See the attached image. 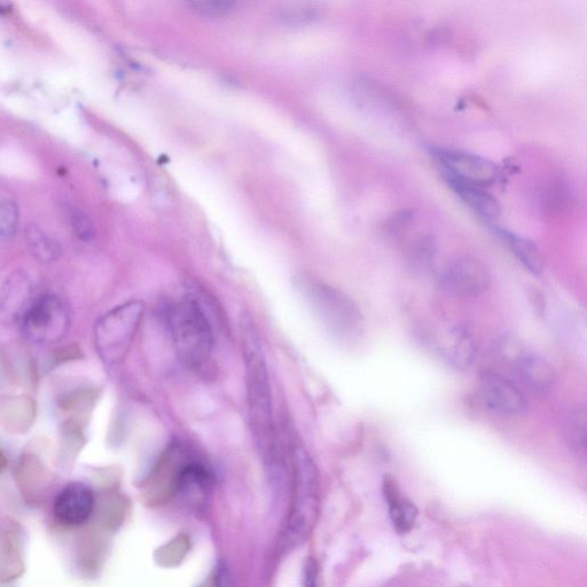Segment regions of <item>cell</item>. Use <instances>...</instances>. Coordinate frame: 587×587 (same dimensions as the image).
Wrapping results in <instances>:
<instances>
[{
  "mask_svg": "<svg viewBox=\"0 0 587 587\" xmlns=\"http://www.w3.org/2000/svg\"><path fill=\"white\" fill-rule=\"evenodd\" d=\"M70 310L62 297L48 294L30 303L19 319L21 331L35 343H56L65 338L70 327Z\"/></svg>",
  "mask_w": 587,
  "mask_h": 587,
  "instance_id": "5",
  "label": "cell"
},
{
  "mask_svg": "<svg viewBox=\"0 0 587 587\" xmlns=\"http://www.w3.org/2000/svg\"><path fill=\"white\" fill-rule=\"evenodd\" d=\"M20 213L17 203L0 198V238H12L19 228Z\"/></svg>",
  "mask_w": 587,
  "mask_h": 587,
  "instance_id": "29",
  "label": "cell"
},
{
  "mask_svg": "<svg viewBox=\"0 0 587 587\" xmlns=\"http://www.w3.org/2000/svg\"><path fill=\"white\" fill-rule=\"evenodd\" d=\"M480 397L487 408L499 416L519 417L529 410V401L511 380L497 373L481 375Z\"/></svg>",
  "mask_w": 587,
  "mask_h": 587,
  "instance_id": "9",
  "label": "cell"
},
{
  "mask_svg": "<svg viewBox=\"0 0 587 587\" xmlns=\"http://www.w3.org/2000/svg\"><path fill=\"white\" fill-rule=\"evenodd\" d=\"M27 246L31 255L42 263L57 261L61 255V249L57 241H54L48 233L37 225H29L25 233Z\"/></svg>",
  "mask_w": 587,
  "mask_h": 587,
  "instance_id": "23",
  "label": "cell"
},
{
  "mask_svg": "<svg viewBox=\"0 0 587 587\" xmlns=\"http://www.w3.org/2000/svg\"><path fill=\"white\" fill-rule=\"evenodd\" d=\"M430 155L443 171L445 179L482 186L485 189L497 182L498 167L480 155L436 147L430 148Z\"/></svg>",
  "mask_w": 587,
  "mask_h": 587,
  "instance_id": "7",
  "label": "cell"
},
{
  "mask_svg": "<svg viewBox=\"0 0 587 587\" xmlns=\"http://www.w3.org/2000/svg\"><path fill=\"white\" fill-rule=\"evenodd\" d=\"M529 299L536 309L542 311L545 309V299L542 293L537 288L531 287L529 289Z\"/></svg>",
  "mask_w": 587,
  "mask_h": 587,
  "instance_id": "32",
  "label": "cell"
},
{
  "mask_svg": "<svg viewBox=\"0 0 587 587\" xmlns=\"http://www.w3.org/2000/svg\"><path fill=\"white\" fill-rule=\"evenodd\" d=\"M26 570L21 531L15 522L0 520V582L20 578Z\"/></svg>",
  "mask_w": 587,
  "mask_h": 587,
  "instance_id": "12",
  "label": "cell"
},
{
  "mask_svg": "<svg viewBox=\"0 0 587 587\" xmlns=\"http://www.w3.org/2000/svg\"><path fill=\"white\" fill-rule=\"evenodd\" d=\"M142 301H129L106 313L95 327V342L101 358L108 364L127 354L144 317Z\"/></svg>",
  "mask_w": 587,
  "mask_h": 587,
  "instance_id": "4",
  "label": "cell"
},
{
  "mask_svg": "<svg viewBox=\"0 0 587 587\" xmlns=\"http://www.w3.org/2000/svg\"><path fill=\"white\" fill-rule=\"evenodd\" d=\"M80 356H81L80 351H78L77 348L68 347V348L61 349L58 352L56 358H57V360H60V362H66V360H73V359H76Z\"/></svg>",
  "mask_w": 587,
  "mask_h": 587,
  "instance_id": "33",
  "label": "cell"
},
{
  "mask_svg": "<svg viewBox=\"0 0 587 587\" xmlns=\"http://www.w3.org/2000/svg\"><path fill=\"white\" fill-rule=\"evenodd\" d=\"M495 232L506 247L511 250L516 260L532 273V275L543 273L544 258L534 241L503 228H495Z\"/></svg>",
  "mask_w": 587,
  "mask_h": 587,
  "instance_id": "19",
  "label": "cell"
},
{
  "mask_svg": "<svg viewBox=\"0 0 587 587\" xmlns=\"http://www.w3.org/2000/svg\"><path fill=\"white\" fill-rule=\"evenodd\" d=\"M96 496L88 485L72 482L62 489L54 502V515L62 526H84L95 512Z\"/></svg>",
  "mask_w": 587,
  "mask_h": 587,
  "instance_id": "11",
  "label": "cell"
},
{
  "mask_svg": "<svg viewBox=\"0 0 587 587\" xmlns=\"http://www.w3.org/2000/svg\"><path fill=\"white\" fill-rule=\"evenodd\" d=\"M187 550H189V540L185 536H179L167 546L162 547L158 560L162 565H175L185 557Z\"/></svg>",
  "mask_w": 587,
  "mask_h": 587,
  "instance_id": "31",
  "label": "cell"
},
{
  "mask_svg": "<svg viewBox=\"0 0 587 587\" xmlns=\"http://www.w3.org/2000/svg\"><path fill=\"white\" fill-rule=\"evenodd\" d=\"M97 395L95 389L86 386H76L62 393L57 399V405L65 417L64 421H73L84 426L97 401Z\"/></svg>",
  "mask_w": 587,
  "mask_h": 587,
  "instance_id": "17",
  "label": "cell"
},
{
  "mask_svg": "<svg viewBox=\"0 0 587 587\" xmlns=\"http://www.w3.org/2000/svg\"><path fill=\"white\" fill-rule=\"evenodd\" d=\"M299 286L313 308L328 323L341 327H355L360 324L362 315L356 302L340 289L309 276L300 277Z\"/></svg>",
  "mask_w": 587,
  "mask_h": 587,
  "instance_id": "6",
  "label": "cell"
},
{
  "mask_svg": "<svg viewBox=\"0 0 587 587\" xmlns=\"http://www.w3.org/2000/svg\"><path fill=\"white\" fill-rule=\"evenodd\" d=\"M33 284L27 273L15 271L0 289V313L19 320L33 302Z\"/></svg>",
  "mask_w": 587,
  "mask_h": 587,
  "instance_id": "15",
  "label": "cell"
},
{
  "mask_svg": "<svg viewBox=\"0 0 587 587\" xmlns=\"http://www.w3.org/2000/svg\"><path fill=\"white\" fill-rule=\"evenodd\" d=\"M294 490L291 515L286 536L291 542H301L316 522L319 505V475L317 467L301 446L293 450Z\"/></svg>",
  "mask_w": 587,
  "mask_h": 587,
  "instance_id": "3",
  "label": "cell"
},
{
  "mask_svg": "<svg viewBox=\"0 0 587 587\" xmlns=\"http://www.w3.org/2000/svg\"><path fill=\"white\" fill-rule=\"evenodd\" d=\"M184 3L192 12L208 19L226 17L236 5L234 0H184Z\"/></svg>",
  "mask_w": 587,
  "mask_h": 587,
  "instance_id": "28",
  "label": "cell"
},
{
  "mask_svg": "<svg viewBox=\"0 0 587 587\" xmlns=\"http://www.w3.org/2000/svg\"><path fill=\"white\" fill-rule=\"evenodd\" d=\"M37 406L27 395L0 398V427L10 434H26L35 425Z\"/></svg>",
  "mask_w": 587,
  "mask_h": 587,
  "instance_id": "14",
  "label": "cell"
},
{
  "mask_svg": "<svg viewBox=\"0 0 587 587\" xmlns=\"http://www.w3.org/2000/svg\"><path fill=\"white\" fill-rule=\"evenodd\" d=\"M451 190L455 192L465 205L485 219H496L502 213L499 202L485 187L446 179Z\"/></svg>",
  "mask_w": 587,
  "mask_h": 587,
  "instance_id": "18",
  "label": "cell"
},
{
  "mask_svg": "<svg viewBox=\"0 0 587 587\" xmlns=\"http://www.w3.org/2000/svg\"><path fill=\"white\" fill-rule=\"evenodd\" d=\"M93 515L97 516L101 527L114 529L119 527L123 518V502L116 495H105L99 500L96 498V507Z\"/></svg>",
  "mask_w": 587,
  "mask_h": 587,
  "instance_id": "25",
  "label": "cell"
},
{
  "mask_svg": "<svg viewBox=\"0 0 587 587\" xmlns=\"http://www.w3.org/2000/svg\"><path fill=\"white\" fill-rule=\"evenodd\" d=\"M511 363L526 387L538 395L551 393L557 382V374L546 359L522 348Z\"/></svg>",
  "mask_w": 587,
  "mask_h": 587,
  "instance_id": "13",
  "label": "cell"
},
{
  "mask_svg": "<svg viewBox=\"0 0 587 587\" xmlns=\"http://www.w3.org/2000/svg\"><path fill=\"white\" fill-rule=\"evenodd\" d=\"M317 566L315 562H310L308 563V567H307V584L308 585H313L312 581H315L316 577H317Z\"/></svg>",
  "mask_w": 587,
  "mask_h": 587,
  "instance_id": "34",
  "label": "cell"
},
{
  "mask_svg": "<svg viewBox=\"0 0 587 587\" xmlns=\"http://www.w3.org/2000/svg\"><path fill=\"white\" fill-rule=\"evenodd\" d=\"M162 316L180 360L192 369L205 365L213 351L214 335L200 303L184 296L164 305Z\"/></svg>",
  "mask_w": 587,
  "mask_h": 587,
  "instance_id": "2",
  "label": "cell"
},
{
  "mask_svg": "<svg viewBox=\"0 0 587 587\" xmlns=\"http://www.w3.org/2000/svg\"><path fill=\"white\" fill-rule=\"evenodd\" d=\"M84 426L73 421H62L58 446L59 466L70 471L84 448Z\"/></svg>",
  "mask_w": 587,
  "mask_h": 587,
  "instance_id": "20",
  "label": "cell"
},
{
  "mask_svg": "<svg viewBox=\"0 0 587 587\" xmlns=\"http://www.w3.org/2000/svg\"><path fill=\"white\" fill-rule=\"evenodd\" d=\"M69 223L72 226L75 236L83 242H90L96 236L95 225L83 211L70 209Z\"/></svg>",
  "mask_w": 587,
  "mask_h": 587,
  "instance_id": "30",
  "label": "cell"
},
{
  "mask_svg": "<svg viewBox=\"0 0 587 587\" xmlns=\"http://www.w3.org/2000/svg\"><path fill=\"white\" fill-rule=\"evenodd\" d=\"M385 496L389 504L390 519L395 529L399 534H406V532L411 531L418 516L416 505L408 499L398 497L393 480L387 479L385 481Z\"/></svg>",
  "mask_w": 587,
  "mask_h": 587,
  "instance_id": "21",
  "label": "cell"
},
{
  "mask_svg": "<svg viewBox=\"0 0 587 587\" xmlns=\"http://www.w3.org/2000/svg\"><path fill=\"white\" fill-rule=\"evenodd\" d=\"M441 354L451 366L458 370L469 369L476 358V343L466 328L453 327L440 341Z\"/></svg>",
  "mask_w": 587,
  "mask_h": 587,
  "instance_id": "16",
  "label": "cell"
},
{
  "mask_svg": "<svg viewBox=\"0 0 587 587\" xmlns=\"http://www.w3.org/2000/svg\"><path fill=\"white\" fill-rule=\"evenodd\" d=\"M15 482L25 502L42 505L53 487L54 475L44 459L34 452L23 453L14 472Z\"/></svg>",
  "mask_w": 587,
  "mask_h": 587,
  "instance_id": "10",
  "label": "cell"
},
{
  "mask_svg": "<svg viewBox=\"0 0 587 587\" xmlns=\"http://www.w3.org/2000/svg\"><path fill=\"white\" fill-rule=\"evenodd\" d=\"M6 465H7L6 456L4 455L3 450L0 449V472L3 471V469L6 467Z\"/></svg>",
  "mask_w": 587,
  "mask_h": 587,
  "instance_id": "35",
  "label": "cell"
},
{
  "mask_svg": "<svg viewBox=\"0 0 587 587\" xmlns=\"http://www.w3.org/2000/svg\"><path fill=\"white\" fill-rule=\"evenodd\" d=\"M567 440L574 450L585 453L586 411L583 406L571 408L565 422Z\"/></svg>",
  "mask_w": 587,
  "mask_h": 587,
  "instance_id": "26",
  "label": "cell"
},
{
  "mask_svg": "<svg viewBox=\"0 0 587 587\" xmlns=\"http://www.w3.org/2000/svg\"><path fill=\"white\" fill-rule=\"evenodd\" d=\"M491 272L484 262L472 256L458 257L445 266L440 284L445 292L457 297H475L487 292Z\"/></svg>",
  "mask_w": 587,
  "mask_h": 587,
  "instance_id": "8",
  "label": "cell"
},
{
  "mask_svg": "<svg viewBox=\"0 0 587 587\" xmlns=\"http://www.w3.org/2000/svg\"><path fill=\"white\" fill-rule=\"evenodd\" d=\"M242 328V348H244L247 380V398L250 424L256 442L269 461L272 471L280 472L281 459L277 449L275 419L271 383L260 339L252 325L244 323Z\"/></svg>",
  "mask_w": 587,
  "mask_h": 587,
  "instance_id": "1",
  "label": "cell"
},
{
  "mask_svg": "<svg viewBox=\"0 0 587 587\" xmlns=\"http://www.w3.org/2000/svg\"><path fill=\"white\" fill-rule=\"evenodd\" d=\"M96 531L85 530L77 538L76 563L84 575H93L103 558V546Z\"/></svg>",
  "mask_w": 587,
  "mask_h": 587,
  "instance_id": "22",
  "label": "cell"
},
{
  "mask_svg": "<svg viewBox=\"0 0 587 587\" xmlns=\"http://www.w3.org/2000/svg\"><path fill=\"white\" fill-rule=\"evenodd\" d=\"M436 245L432 237L421 236L412 241L408 250L409 263L417 270H426L434 262Z\"/></svg>",
  "mask_w": 587,
  "mask_h": 587,
  "instance_id": "27",
  "label": "cell"
},
{
  "mask_svg": "<svg viewBox=\"0 0 587 587\" xmlns=\"http://www.w3.org/2000/svg\"><path fill=\"white\" fill-rule=\"evenodd\" d=\"M540 201L551 213H561L568 209L573 201V190L565 179L554 177L547 182L540 193Z\"/></svg>",
  "mask_w": 587,
  "mask_h": 587,
  "instance_id": "24",
  "label": "cell"
}]
</instances>
